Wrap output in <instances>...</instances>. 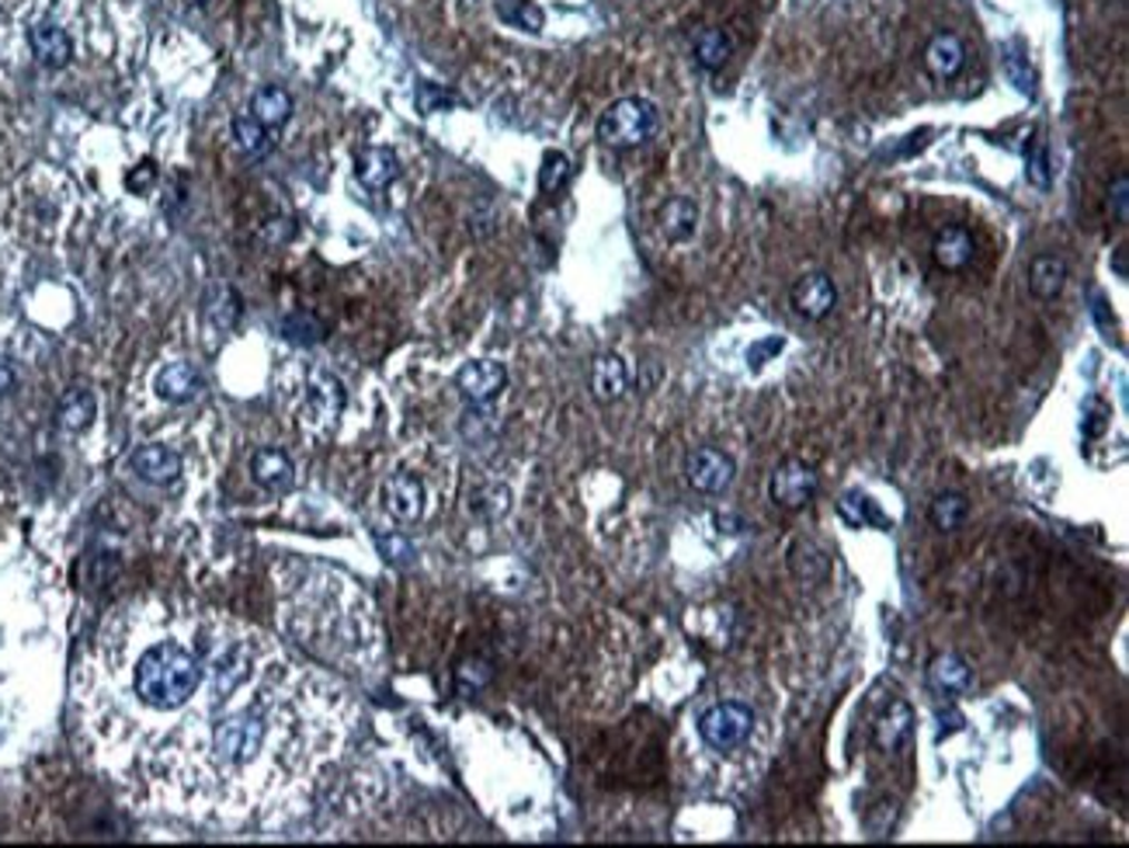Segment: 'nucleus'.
Returning a JSON list of instances; mask_svg holds the SVG:
<instances>
[{"mask_svg": "<svg viewBox=\"0 0 1129 848\" xmlns=\"http://www.w3.org/2000/svg\"><path fill=\"white\" fill-rule=\"evenodd\" d=\"M188 4H202V0H188Z\"/></svg>", "mask_w": 1129, "mask_h": 848, "instance_id": "obj_45", "label": "nucleus"}, {"mask_svg": "<svg viewBox=\"0 0 1129 848\" xmlns=\"http://www.w3.org/2000/svg\"><path fill=\"white\" fill-rule=\"evenodd\" d=\"M414 101H418V111H424V116H434V111L452 108V105H455V95L445 91L442 83L421 80V83H418V91H414Z\"/></svg>", "mask_w": 1129, "mask_h": 848, "instance_id": "obj_34", "label": "nucleus"}, {"mask_svg": "<svg viewBox=\"0 0 1129 848\" xmlns=\"http://www.w3.org/2000/svg\"><path fill=\"white\" fill-rule=\"evenodd\" d=\"M1025 175H1029V181H1032L1035 188H1042V191H1047V188H1050V181H1053L1050 150H1047V144H1042V139H1035L1032 150H1029V160H1025Z\"/></svg>", "mask_w": 1129, "mask_h": 848, "instance_id": "obj_35", "label": "nucleus"}, {"mask_svg": "<svg viewBox=\"0 0 1129 848\" xmlns=\"http://www.w3.org/2000/svg\"><path fill=\"white\" fill-rule=\"evenodd\" d=\"M789 571L803 581V584H821L831 571V560L827 553L817 546V543H809V540H796L789 546Z\"/></svg>", "mask_w": 1129, "mask_h": 848, "instance_id": "obj_25", "label": "nucleus"}, {"mask_svg": "<svg viewBox=\"0 0 1129 848\" xmlns=\"http://www.w3.org/2000/svg\"><path fill=\"white\" fill-rule=\"evenodd\" d=\"M473 512L483 519V522H498L501 515H508V507H511V491L508 487H483L473 494Z\"/></svg>", "mask_w": 1129, "mask_h": 848, "instance_id": "obj_33", "label": "nucleus"}, {"mask_svg": "<svg viewBox=\"0 0 1129 848\" xmlns=\"http://www.w3.org/2000/svg\"><path fill=\"white\" fill-rule=\"evenodd\" d=\"M375 543H380L383 556H386L390 563H396V568H408V563L414 560V546L408 543V535L390 532V535H380V540H375Z\"/></svg>", "mask_w": 1129, "mask_h": 848, "instance_id": "obj_38", "label": "nucleus"}, {"mask_svg": "<svg viewBox=\"0 0 1129 848\" xmlns=\"http://www.w3.org/2000/svg\"><path fill=\"white\" fill-rule=\"evenodd\" d=\"M793 306H796V314L806 317V321H824L831 309L837 306V289H834V282L824 275V272H809L803 278H796V286L789 293Z\"/></svg>", "mask_w": 1129, "mask_h": 848, "instance_id": "obj_10", "label": "nucleus"}, {"mask_svg": "<svg viewBox=\"0 0 1129 848\" xmlns=\"http://www.w3.org/2000/svg\"><path fill=\"white\" fill-rule=\"evenodd\" d=\"M939 720H942L939 738H945V733H952V730H960V727H963V713H960V710H939Z\"/></svg>", "mask_w": 1129, "mask_h": 848, "instance_id": "obj_42", "label": "nucleus"}, {"mask_svg": "<svg viewBox=\"0 0 1129 848\" xmlns=\"http://www.w3.org/2000/svg\"><path fill=\"white\" fill-rule=\"evenodd\" d=\"M126 181H129L132 191H147V188L157 181V167H154V164H139V171H132Z\"/></svg>", "mask_w": 1129, "mask_h": 848, "instance_id": "obj_41", "label": "nucleus"}, {"mask_svg": "<svg viewBox=\"0 0 1129 848\" xmlns=\"http://www.w3.org/2000/svg\"><path fill=\"white\" fill-rule=\"evenodd\" d=\"M966 67V46L960 36L952 32H939L929 46H924V70H929L935 80H952Z\"/></svg>", "mask_w": 1129, "mask_h": 848, "instance_id": "obj_14", "label": "nucleus"}, {"mask_svg": "<svg viewBox=\"0 0 1129 848\" xmlns=\"http://www.w3.org/2000/svg\"><path fill=\"white\" fill-rule=\"evenodd\" d=\"M504 383H508V369H504V362H494V358H480V362L462 365L459 376H455L459 393L470 404H490L504 390Z\"/></svg>", "mask_w": 1129, "mask_h": 848, "instance_id": "obj_9", "label": "nucleus"}, {"mask_svg": "<svg viewBox=\"0 0 1129 848\" xmlns=\"http://www.w3.org/2000/svg\"><path fill=\"white\" fill-rule=\"evenodd\" d=\"M1126 191H1129V178L1119 175L1116 185L1109 188V206H1116V219H1119V223H1126V199H1129Z\"/></svg>", "mask_w": 1129, "mask_h": 848, "instance_id": "obj_40", "label": "nucleus"}, {"mask_svg": "<svg viewBox=\"0 0 1129 848\" xmlns=\"http://www.w3.org/2000/svg\"><path fill=\"white\" fill-rule=\"evenodd\" d=\"M567 181H570V160H567V154H560V150H549V154L542 157L539 188H542L546 195H557V191H563V188H567Z\"/></svg>", "mask_w": 1129, "mask_h": 848, "instance_id": "obj_32", "label": "nucleus"}, {"mask_svg": "<svg viewBox=\"0 0 1129 848\" xmlns=\"http://www.w3.org/2000/svg\"><path fill=\"white\" fill-rule=\"evenodd\" d=\"M202 386V376L192 362H167L164 369L157 373V397L170 401V404H185L192 401Z\"/></svg>", "mask_w": 1129, "mask_h": 848, "instance_id": "obj_19", "label": "nucleus"}, {"mask_svg": "<svg viewBox=\"0 0 1129 848\" xmlns=\"http://www.w3.org/2000/svg\"><path fill=\"white\" fill-rule=\"evenodd\" d=\"M660 126L657 105L647 98H619L612 101L598 119V139L616 150H632L654 139Z\"/></svg>", "mask_w": 1129, "mask_h": 848, "instance_id": "obj_3", "label": "nucleus"}, {"mask_svg": "<svg viewBox=\"0 0 1129 848\" xmlns=\"http://www.w3.org/2000/svg\"><path fill=\"white\" fill-rule=\"evenodd\" d=\"M1109 404L1106 401H1098V397H1088L1084 401V421H1081V428H1084V438H1098L1106 428H1109Z\"/></svg>", "mask_w": 1129, "mask_h": 848, "instance_id": "obj_36", "label": "nucleus"}, {"mask_svg": "<svg viewBox=\"0 0 1129 848\" xmlns=\"http://www.w3.org/2000/svg\"><path fill=\"white\" fill-rule=\"evenodd\" d=\"M251 473L257 476V484H265L268 491H285L288 484H293V463H288L285 452L278 448H265V452H257V456L251 460Z\"/></svg>", "mask_w": 1129, "mask_h": 848, "instance_id": "obj_26", "label": "nucleus"}, {"mask_svg": "<svg viewBox=\"0 0 1129 848\" xmlns=\"http://www.w3.org/2000/svg\"><path fill=\"white\" fill-rule=\"evenodd\" d=\"M95 417V397L87 390H73L60 404V428L63 432H84Z\"/></svg>", "mask_w": 1129, "mask_h": 848, "instance_id": "obj_30", "label": "nucleus"}, {"mask_svg": "<svg viewBox=\"0 0 1129 848\" xmlns=\"http://www.w3.org/2000/svg\"><path fill=\"white\" fill-rule=\"evenodd\" d=\"M278 623L310 654L347 671H369L380 658L372 605L341 574L303 560L275 563Z\"/></svg>", "mask_w": 1129, "mask_h": 848, "instance_id": "obj_2", "label": "nucleus"}, {"mask_svg": "<svg viewBox=\"0 0 1129 848\" xmlns=\"http://www.w3.org/2000/svg\"><path fill=\"white\" fill-rule=\"evenodd\" d=\"M932 254H935V262L945 272L966 268L970 258H973V237H970V230H963V226H945V230L932 244Z\"/></svg>", "mask_w": 1129, "mask_h": 848, "instance_id": "obj_23", "label": "nucleus"}, {"mask_svg": "<svg viewBox=\"0 0 1129 848\" xmlns=\"http://www.w3.org/2000/svg\"><path fill=\"white\" fill-rule=\"evenodd\" d=\"M1001 70L1022 95H1035V70L1029 63L1022 42H1004L1001 46Z\"/></svg>", "mask_w": 1129, "mask_h": 848, "instance_id": "obj_29", "label": "nucleus"}, {"mask_svg": "<svg viewBox=\"0 0 1129 848\" xmlns=\"http://www.w3.org/2000/svg\"><path fill=\"white\" fill-rule=\"evenodd\" d=\"M821 491V476L817 470L803 463V460H786V463H778L772 480H768V494L778 507H786V512H799V507H806L809 501L817 497Z\"/></svg>", "mask_w": 1129, "mask_h": 848, "instance_id": "obj_6", "label": "nucleus"}, {"mask_svg": "<svg viewBox=\"0 0 1129 848\" xmlns=\"http://www.w3.org/2000/svg\"><path fill=\"white\" fill-rule=\"evenodd\" d=\"M914 733V710L904 699H890L886 710L873 723V741L880 751H901Z\"/></svg>", "mask_w": 1129, "mask_h": 848, "instance_id": "obj_13", "label": "nucleus"}, {"mask_svg": "<svg viewBox=\"0 0 1129 848\" xmlns=\"http://www.w3.org/2000/svg\"><path fill=\"white\" fill-rule=\"evenodd\" d=\"M782 348H786V337H778V334H772V337H762V342H755V345H750L747 348V369H762V365H768Z\"/></svg>", "mask_w": 1129, "mask_h": 848, "instance_id": "obj_37", "label": "nucleus"}, {"mask_svg": "<svg viewBox=\"0 0 1129 848\" xmlns=\"http://www.w3.org/2000/svg\"><path fill=\"white\" fill-rule=\"evenodd\" d=\"M1067 286V262L1057 254H1039L1029 265V289L1035 299H1057Z\"/></svg>", "mask_w": 1129, "mask_h": 848, "instance_id": "obj_22", "label": "nucleus"}, {"mask_svg": "<svg viewBox=\"0 0 1129 848\" xmlns=\"http://www.w3.org/2000/svg\"><path fill=\"white\" fill-rule=\"evenodd\" d=\"M234 144H237L240 154L257 157V154H265L272 147V132L265 126H257L251 116H237L234 119Z\"/></svg>", "mask_w": 1129, "mask_h": 848, "instance_id": "obj_31", "label": "nucleus"}, {"mask_svg": "<svg viewBox=\"0 0 1129 848\" xmlns=\"http://www.w3.org/2000/svg\"><path fill=\"white\" fill-rule=\"evenodd\" d=\"M837 515H842V522L852 525V529H890V519L880 512V504L862 491L842 494V501H837Z\"/></svg>", "mask_w": 1129, "mask_h": 848, "instance_id": "obj_24", "label": "nucleus"}, {"mask_svg": "<svg viewBox=\"0 0 1129 848\" xmlns=\"http://www.w3.org/2000/svg\"><path fill=\"white\" fill-rule=\"evenodd\" d=\"M494 14L504 24L518 28V32H529V36H539L546 28V11L536 0H494Z\"/></svg>", "mask_w": 1129, "mask_h": 848, "instance_id": "obj_27", "label": "nucleus"}, {"mask_svg": "<svg viewBox=\"0 0 1129 848\" xmlns=\"http://www.w3.org/2000/svg\"><path fill=\"white\" fill-rule=\"evenodd\" d=\"M288 116H293V95H288L285 88H261L251 98V119L257 126H265L268 132L282 129L288 122Z\"/></svg>", "mask_w": 1129, "mask_h": 848, "instance_id": "obj_20", "label": "nucleus"}, {"mask_svg": "<svg viewBox=\"0 0 1129 848\" xmlns=\"http://www.w3.org/2000/svg\"><path fill=\"white\" fill-rule=\"evenodd\" d=\"M737 476V463L727 456L723 448L713 445H699L688 452L685 460V480L703 494H723Z\"/></svg>", "mask_w": 1129, "mask_h": 848, "instance_id": "obj_7", "label": "nucleus"}, {"mask_svg": "<svg viewBox=\"0 0 1129 848\" xmlns=\"http://www.w3.org/2000/svg\"><path fill=\"white\" fill-rule=\"evenodd\" d=\"M966 515H970V501L960 491H942L929 507V519L939 532H955L966 522Z\"/></svg>", "mask_w": 1129, "mask_h": 848, "instance_id": "obj_28", "label": "nucleus"}, {"mask_svg": "<svg viewBox=\"0 0 1129 848\" xmlns=\"http://www.w3.org/2000/svg\"><path fill=\"white\" fill-rule=\"evenodd\" d=\"M691 49H695V63H699L703 70H723L730 56H734V39L723 32V28L706 24V28H699V32H695Z\"/></svg>", "mask_w": 1129, "mask_h": 848, "instance_id": "obj_21", "label": "nucleus"}, {"mask_svg": "<svg viewBox=\"0 0 1129 848\" xmlns=\"http://www.w3.org/2000/svg\"><path fill=\"white\" fill-rule=\"evenodd\" d=\"M344 411V386L334 373L327 369H310L303 383V404H300V421L313 432H327L337 424Z\"/></svg>", "mask_w": 1129, "mask_h": 848, "instance_id": "obj_4", "label": "nucleus"}, {"mask_svg": "<svg viewBox=\"0 0 1129 848\" xmlns=\"http://www.w3.org/2000/svg\"><path fill=\"white\" fill-rule=\"evenodd\" d=\"M1116 272H1119V278H1126V247L1116 250Z\"/></svg>", "mask_w": 1129, "mask_h": 848, "instance_id": "obj_44", "label": "nucleus"}, {"mask_svg": "<svg viewBox=\"0 0 1129 848\" xmlns=\"http://www.w3.org/2000/svg\"><path fill=\"white\" fill-rule=\"evenodd\" d=\"M657 223H660V234L671 244H685V240L695 237V230H699V206H695L691 199H685V195H675V199H668L660 206Z\"/></svg>", "mask_w": 1129, "mask_h": 848, "instance_id": "obj_16", "label": "nucleus"}, {"mask_svg": "<svg viewBox=\"0 0 1129 848\" xmlns=\"http://www.w3.org/2000/svg\"><path fill=\"white\" fill-rule=\"evenodd\" d=\"M626 390H629L626 362L619 355H598L595 365H591V393H595V401L612 404V401L622 397Z\"/></svg>", "mask_w": 1129, "mask_h": 848, "instance_id": "obj_17", "label": "nucleus"}, {"mask_svg": "<svg viewBox=\"0 0 1129 848\" xmlns=\"http://www.w3.org/2000/svg\"><path fill=\"white\" fill-rule=\"evenodd\" d=\"M929 682H932V689H935L939 696L955 699V696L970 692L973 674H970V664H966L960 654H939V658H932V664H929Z\"/></svg>", "mask_w": 1129, "mask_h": 848, "instance_id": "obj_18", "label": "nucleus"}, {"mask_svg": "<svg viewBox=\"0 0 1129 848\" xmlns=\"http://www.w3.org/2000/svg\"><path fill=\"white\" fill-rule=\"evenodd\" d=\"M750 730H755V713H750V706L744 702H716L699 720L703 741L716 751L740 748L750 738Z\"/></svg>", "mask_w": 1129, "mask_h": 848, "instance_id": "obj_5", "label": "nucleus"}, {"mask_svg": "<svg viewBox=\"0 0 1129 848\" xmlns=\"http://www.w3.org/2000/svg\"><path fill=\"white\" fill-rule=\"evenodd\" d=\"M129 470L147 480V484L167 487L181 476V456L167 445H139L129 456Z\"/></svg>", "mask_w": 1129, "mask_h": 848, "instance_id": "obj_11", "label": "nucleus"}, {"mask_svg": "<svg viewBox=\"0 0 1129 848\" xmlns=\"http://www.w3.org/2000/svg\"><path fill=\"white\" fill-rule=\"evenodd\" d=\"M383 507L403 525H411V522H421L424 512H428V491H424V480L411 470H396L386 476V484H383Z\"/></svg>", "mask_w": 1129, "mask_h": 848, "instance_id": "obj_8", "label": "nucleus"}, {"mask_svg": "<svg viewBox=\"0 0 1129 848\" xmlns=\"http://www.w3.org/2000/svg\"><path fill=\"white\" fill-rule=\"evenodd\" d=\"M11 386H14V365L4 355H0V397H4Z\"/></svg>", "mask_w": 1129, "mask_h": 848, "instance_id": "obj_43", "label": "nucleus"}, {"mask_svg": "<svg viewBox=\"0 0 1129 848\" xmlns=\"http://www.w3.org/2000/svg\"><path fill=\"white\" fill-rule=\"evenodd\" d=\"M28 46H32L36 60L49 70H63L73 60V39L67 36V28H60L56 21H42L36 28H28Z\"/></svg>", "mask_w": 1129, "mask_h": 848, "instance_id": "obj_12", "label": "nucleus"}, {"mask_svg": "<svg viewBox=\"0 0 1129 848\" xmlns=\"http://www.w3.org/2000/svg\"><path fill=\"white\" fill-rule=\"evenodd\" d=\"M80 741L139 810L240 825L296 810L352 733L331 674L188 599L115 605L73 678Z\"/></svg>", "mask_w": 1129, "mask_h": 848, "instance_id": "obj_1", "label": "nucleus"}, {"mask_svg": "<svg viewBox=\"0 0 1129 848\" xmlns=\"http://www.w3.org/2000/svg\"><path fill=\"white\" fill-rule=\"evenodd\" d=\"M293 327H300V334H293V342H316V337L324 334V327L316 324L313 317H306V314H300V317H288V321H285V331H293Z\"/></svg>", "mask_w": 1129, "mask_h": 848, "instance_id": "obj_39", "label": "nucleus"}, {"mask_svg": "<svg viewBox=\"0 0 1129 848\" xmlns=\"http://www.w3.org/2000/svg\"><path fill=\"white\" fill-rule=\"evenodd\" d=\"M355 175L369 191H383L400 178V157L390 147H369L355 160Z\"/></svg>", "mask_w": 1129, "mask_h": 848, "instance_id": "obj_15", "label": "nucleus"}]
</instances>
